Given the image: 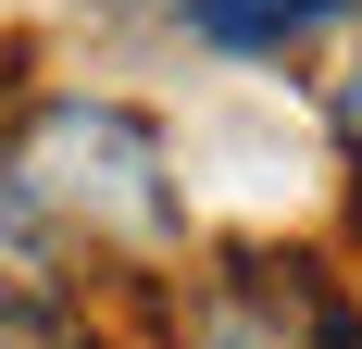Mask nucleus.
Returning <instances> with one entry per match:
<instances>
[{
	"mask_svg": "<svg viewBox=\"0 0 362 349\" xmlns=\"http://www.w3.org/2000/svg\"><path fill=\"white\" fill-rule=\"evenodd\" d=\"M325 125H337V150H350V187H362V37H350V63L325 75ZM362 225V212H350Z\"/></svg>",
	"mask_w": 362,
	"mask_h": 349,
	"instance_id": "423d86ee",
	"label": "nucleus"
},
{
	"mask_svg": "<svg viewBox=\"0 0 362 349\" xmlns=\"http://www.w3.org/2000/svg\"><path fill=\"white\" fill-rule=\"evenodd\" d=\"M175 349H362V300L325 249L238 237L175 300Z\"/></svg>",
	"mask_w": 362,
	"mask_h": 349,
	"instance_id": "f03ea898",
	"label": "nucleus"
},
{
	"mask_svg": "<svg viewBox=\"0 0 362 349\" xmlns=\"http://www.w3.org/2000/svg\"><path fill=\"white\" fill-rule=\"evenodd\" d=\"M13 187H25L63 237L112 249V262H175L187 200H175V150L138 100H100V88H50L13 125Z\"/></svg>",
	"mask_w": 362,
	"mask_h": 349,
	"instance_id": "f257e3e1",
	"label": "nucleus"
},
{
	"mask_svg": "<svg viewBox=\"0 0 362 349\" xmlns=\"http://www.w3.org/2000/svg\"><path fill=\"white\" fill-rule=\"evenodd\" d=\"M0 349H112V337L75 300H37V312H0Z\"/></svg>",
	"mask_w": 362,
	"mask_h": 349,
	"instance_id": "39448f33",
	"label": "nucleus"
},
{
	"mask_svg": "<svg viewBox=\"0 0 362 349\" xmlns=\"http://www.w3.org/2000/svg\"><path fill=\"white\" fill-rule=\"evenodd\" d=\"M350 13L362 0H175V25L200 37V50H225V63H275V50L350 25Z\"/></svg>",
	"mask_w": 362,
	"mask_h": 349,
	"instance_id": "7ed1b4c3",
	"label": "nucleus"
},
{
	"mask_svg": "<svg viewBox=\"0 0 362 349\" xmlns=\"http://www.w3.org/2000/svg\"><path fill=\"white\" fill-rule=\"evenodd\" d=\"M37 300H75L63 275V225L13 187V162H0V312H37Z\"/></svg>",
	"mask_w": 362,
	"mask_h": 349,
	"instance_id": "20e7f679",
	"label": "nucleus"
}]
</instances>
